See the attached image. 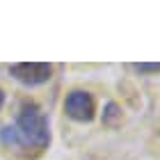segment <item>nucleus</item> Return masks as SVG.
<instances>
[{
  "instance_id": "2",
  "label": "nucleus",
  "mask_w": 160,
  "mask_h": 160,
  "mask_svg": "<svg viewBox=\"0 0 160 160\" xmlns=\"http://www.w3.org/2000/svg\"><path fill=\"white\" fill-rule=\"evenodd\" d=\"M9 76L25 87H39L53 78V67L48 62H18L9 67Z\"/></svg>"
},
{
  "instance_id": "5",
  "label": "nucleus",
  "mask_w": 160,
  "mask_h": 160,
  "mask_svg": "<svg viewBox=\"0 0 160 160\" xmlns=\"http://www.w3.org/2000/svg\"><path fill=\"white\" fill-rule=\"evenodd\" d=\"M133 69L140 73H160V62H137L133 64Z\"/></svg>"
},
{
  "instance_id": "3",
  "label": "nucleus",
  "mask_w": 160,
  "mask_h": 160,
  "mask_svg": "<svg viewBox=\"0 0 160 160\" xmlns=\"http://www.w3.org/2000/svg\"><path fill=\"white\" fill-rule=\"evenodd\" d=\"M64 112H67L69 119L87 123L94 119L96 114V103H94V96L85 89H73L64 101Z\"/></svg>"
},
{
  "instance_id": "1",
  "label": "nucleus",
  "mask_w": 160,
  "mask_h": 160,
  "mask_svg": "<svg viewBox=\"0 0 160 160\" xmlns=\"http://www.w3.org/2000/svg\"><path fill=\"white\" fill-rule=\"evenodd\" d=\"M0 142L23 156H30V151L41 153L50 144V128L46 114L39 110L37 103L23 101L16 121L0 128Z\"/></svg>"
},
{
  "instance_id": "4",
  "label": "nucleus",
  "mask_w": 160,
  "mask_h": 160,
  "mask_svg": "<svg viewBox=\"0 0 160 160\" xmlns=\"http://www.w3.org/2000/svg\"><path fill=\"white\" fill-rule=\"evenodd\" d=\"M112 119H121V112H119V105L117 103H108L105 105L103 123H105V126H112Z\"/></svg>"
},
{
  "instance_id": "6",
  "label": "nucleus",
  "mask_w": 160,
  "mask_h": 160,
  "mask_svg": "<svg viewBox=\"0 0 160 160\" xmlns=\"http://www.w3.org/2000/svg\"><path fill=\"white\" fill-rule=\"evenodd\" d=\"M2 103H5V92L0 89V108H2Z\"/></svg>"
}]
</instances>
